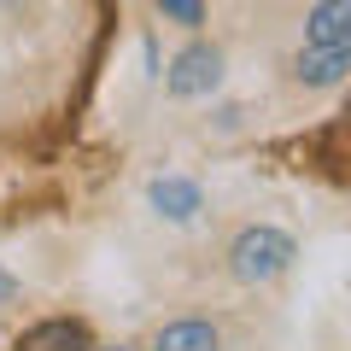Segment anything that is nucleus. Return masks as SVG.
<instances>
[{
	"mask_svg": "<svg viewBox=\"0 0 351 351\" xmlns=\"http://www.w3.org/2000/svg\"><path fill=\"white\" fill-rule=\"evenodd\" d=\"M287 71H293V82L311 88V94L339 88V82H351V47H311V41H304V47L293 53Z\"/></svg>",
	"mask_w": 351,
	"mask_h": 351,
	"instance_id": "7ed1b4c3",
	"label": "nucleus"
},
{
	"mask_svg": "<svg viewBox=\"0 0 351 351\" xmlns=\"http://www.w3.org/2000/svg\"><path fill=\"white\" fill-rule=\"evenodd\" d=\"M12 293H18V281H12V276H0V299H12Z\"/></svg>",
	"mask_w": 351,
	"mask_h": 351,
	"instance_id": "1a4fd4ad",
	"label": "nucleus"
},
{
	"mask_svg": "<svg viewBox=\"0 0 351 351\" xmlns=\"http://www.w3.org/2000/svg\"><path fill=\"white\" fill-rule=\"evenodd\" d=\"M152 351H223V334L205 316H176L152 334Z\"/></svg>",
	"mask_w": 351,
	"mask_h": 351,
	"instance_id": "0eeeda50",
	"label": "nucleus"
},
{
	"mask_svg": "<svg viewBox=\"0 0 351 351\" xmlns=\"http://www.w3.org/2000/svg\"><path fill=\"white\" fill-rule=\"evenodd\" d=\"M346 117H351V106H346Z\"/></svg>",
	"mask_w": 351,
	"mask_h": 351,
	"instance_id": "9d476101",
	"label": "nucleus"
},
{
	"mask_svg": "<svg viewBox=\"0 0 351 351\" xmlns=\"http://www.w3.org/2000/svg\"><path fill=\"white\" fill-rule=\"evenodd\" d=\"M299 258V240L276 223H246L234 240H228V276L240 287H276L281 276Z\"/></svg>",
	"mask_w": 351,
	"mask_h": 351,
	"instance_id": "f257e3e1",
	"label": "nucleus"
},
{
	"mask_svg": "<svg viewBox=\"0 0 351 351\" xmlns=\"http://www.w3.org/2000/svg\"><path fill=\"white\" fill-rule=\"evenodd\" d=\"M304 41L311 47H351V0H316L304 12Z\"/></svg>",
	"mask_w": 351,
	"mask_h": 351,
	"instance_id": "423d86ee",
	"label": "nucleus"
},
{
	"mask_svg": "<svg viewBox=\"0 0 351 351\" xmlns=\"http://www.w3.org/2000/svg\"><path fill=\"white\" fill-rule=\"evenodd\" d=\"M18 351H94V334L76 316H47V322L18 334Z\"/></svg>",
	"mask_w": 351,
	"mask_h": 351,
	"instance_id": "39448f33",
	"label": "nucleus"
},
{
	"mask_svg": "<svg viewBox=\"0 0 351 351\" xmlns=\"http://www.w3.org/2000/svg\"><path fill=\"white\" fill-rule=\"evenodd\" d=\"M117 351H129V346H117Z\"/></svg>",
	"mask_w": 351,
	"mask_h": 351,
	"instance_id": "9b49d317",
	"label": "nucleus"
},
{
	"mask_svg": "<svg viewBox=\"0 0 351 351\" xmlns=\"http://www.w3.org/2000/svg\"><path fill=\"white\" fill-rule=\"evenodd\" d=\"M158 12L170 24H182V29H199L205 24V0H158Z\"/></svg>",
	"mask_w": 351,
	"mask_h": 351,
	"instance_id": "6e6552de",
	"label": "nucleus"
},
{
	"mask_svg": "<svg viewBox=\"0 0 351 351\" xmlns=\"http://www.w3.org/2000/svg\"><path fill=\"white\" fill-rule=\"evenodd\" d=\"M164 88H170V100H205V94H217L223 88V47L188 41L170 59V71H164Z\"/></svg>",
	"mask_w": 351,
	"mask_h": 351,
	"instance_id": "f03ea898",
	"label": "nucleus"
},
{
	"mask_svg": "<svg viewBox=\"0 0 351 351\" xmlns=\"http://www.w3.org/2000/svg\"><path fill=\"white\" fill-rule=\"evenodd\" d=\"M147 199H152V211H158L164 223H193V217L205 211V188L188 182V176H158L147 188Z\"/></svg>",
	"mask_w": 351,
	"mask_h": 351,
	"instance_id": "20e7f679",
	"label": "nucleus"
}]
</instances>
